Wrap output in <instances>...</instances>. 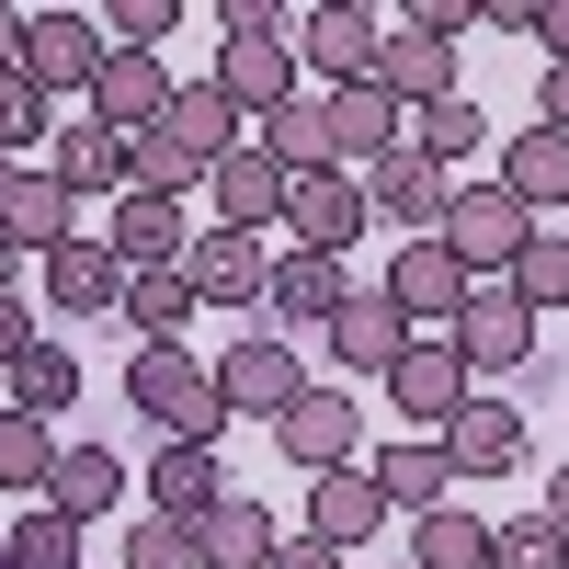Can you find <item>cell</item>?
<instances>
[{
  "label": "cell",
  "instance_id": "obj_4",
  "mask_svg": "<svg viewBox=\"0 0 569 569\" xmlns=\"http://www.w3.org/2000/svg\"><path fill=\"white\" fill-rule=\"evenodd\" d=\"M206 80H217V103L240 126H273L284 103H297V46H284V34H228Z\"/></svg>",
  "mask_w": 569,
  "mask_h": 569
},
{
  "label": "cell",
  "instance_id": "obj_42",
  "mask_svg": "<svg viewBox=\"0 0 569 569\" xmlns=\"http://www.w3.org/2000/svg\"><path fill=\"white\" fill-rule=\"evenodd\" d=\"M126 569H194V525H171V512H137V525H126Z\"/></svg>",
  "mask_w": 569,
  "mask_h": 569
},
{
  "label": "cell",
  "instance_id": "obj_1",
  "mask_svg": "<svg viewBox=\"0 0 569 569\" xmlns=\"http://www.w3.org/2000/svg\"><path fill=\"white\" fill-rule=\"evenodd\" d=\"M126 399L160 421L171 445H206L217 456V433H228V399H217V365H194L182 342H137V365H126Z\"/></svg>",
  "mask_w": 569,
  "mask_h": 569
},
{
  "label": "cell",
  "instance_id": "obj_6",
  "mask_svg": "<svg viewBox=\"0 0 569 569\" xmlns=\"http://www.w3.org/2000/svg\"><path fill=\"white\" fill-rule=\"evenodd\" d=\"M273 456L308 467V479H319V467H365V399L353 388H308L297 410L273 421Z\"/></svg>",
  "mask_w": 569,
  "mask_h": 569
},
{
  "label": "cell",
  "instance_id": "obj_48",
  "mask_svg": "<svg viewBox=\"0 0 569 569\" xmlns=\"http://www.w3.org/2000/svg\"><path fill=\"white\" fill-rule=\"evenodd\" d=\"M12 69H23V12L0 0V80H12Z\"/></svg>",
  "mask_w": 569,
  "mask_h": 569
},
{
  "label": "cell",
  "instance_id": "obj_29",
  "mask_svg": "<svg viewBox=\"0 0 569 569\" xmlns=\"http://www.w3.org/2000/svg\"><path fill=\"white\" fill-rule=\"evenodd\" d=\"M126 501V456L114 445H58V467H46V512H69V525H91V512Z\"/></svg>",
  "mask_w": 569,
  "mask_h": 569
},
{
  "label": "cell",
  "instance_id": "obj_35",
  "mask_svg": "<svg viewBox=\"0 0 569 569\" xmlns=\"http://www.w3.org/2000/svg\"><path fill=\"white\" fill-rule=\"evenodd\" d=\"M137 342H182V319H194V284H182V262L171 273H126V308H114Z\"/></svg>",
  "mask_w": 569,
  "mask_h": 569
},
{
  "label": "cell",
  "instance_id": "obj_38",
  "mask_svg": "<svg viewBox=\"0 0 569 569\" xmlns=\"http://www.w3.org/2000/svg\"><path fill=\"white\" fill-rule=\"evenodd\" d=\"M501 284H512V297H525L536 319H547V308H569V228H536V240H525V262H512Z\"/></svg>",
  "mask_w": 569,
  "mask_h": 569
},
{
  "label": "cell",
  "instance_id": "obj_54",
  "mask_svg": "<svg viewBox=\"0 0 569 569\" xmlns=\"http://www.w3.org/2000/svg\"><path fill=\"white\" fill-rule=\"evenodd\" d=\"M558 228H569V217H558Z\"/></svg>",
  "mask_w": 569,
  "mask_h": 569
},
{
  "label": "cell",
  "instance_id": "obj_14",
  "mask_svg": "<svg viewBox=\"0 0 569 569\" xmlns=\"http://www.w3.org/2000/svg\"><path fill=\"white\" fill-rule=\"evenodd\" d=\"M91 69H103V23L91 12H23V80L58 103V91H91Z\"/></svg>",
  "mask_w": 569,
  "mask_h": 569
},
{
  "label": "cell",
  "instance_id": "obj_8",
  "mask_svg": "<svg viewBox=\"0 0 569 569\" xmlns=\"http://www.w3.org/2000/svg\"><path fill=\"white\" fill-rule=\"evenodd\" d=\"M297 69H319L330 91H353V80H376V46H388V12H353V0H330V12H297Z\"/></svg>",
  "mask_w": 569,
  "mask_h": 569
},
{
  "label": "cell",
  "instance_id": "obj_44",
  "mask_svg": "<svg viewBox=\"0 0 569 569\" xmlns=\"http://www.w3.org/2000/svg\"><path fill=\"white\" fill-rule=\"evenodd\" d=\"M217 34H297V12H273V0H228Z\"/></svg>",
  "mask_w": 569,
  "mask_h": 569
},
{
  "label": "cell",
  "instance_id": "obj_39",
  "mask_svg": "<svg viewBox=\"0 0 569 569\" xmlns=\"http://www.w3.org/2000/svg\"><path fill=\"white\" fill-rule=\"evenodd\" d=\"M46 137H58V103H46V91L12 69L0 80V160H23V149H46Z\"/></svg>",
  "mask_w": 569,
  "mask_h": 569
},
{
  "label": "cell",
  "instance_id": "obj_3",
  "mask_svg": "<svg viewBox=\"0 0 569 569\" xmlns=\"http://www.w3.org/2000/svg\"><path fill=\"white\" fill-rule=\"evenodd\" d=\"M217 399H228V421H284L308 399V365H297V342H284V330H251V342H228L217 353Z\"/></svg>",
  "mask_w": 569,
  "mask_h": 569
},
{
  "label": "cell",
  "instance_id": "obj_19",
  "mask_svg": "<svg viewBox=\"0 0 569 569\" xmlns=\"http://www.w3.org/2000/svg\"><path fill=\"white\" fill-rule=\"evenodd\" d=\"M284 182H297V171H284L273 149H251V137H240V149H228V160L206 171L217 228H251V240H262V228H284Z\"/></svg>",
  "mask_w": 569,
  "mask_h": 569
},
{
  "label": "cell",
  "instance_id": "obj_25",
  "mask_svg": "<svg viewBox=\"0 0 569 569\" xmlns=\"http://www.w3.org/2000/svg\"><path fill=\"white\" fill-rule=\"evenodd\" d=\"M342 297H353V273L330 262V251H273V273H262V330H273V319H319V330H330Z\"/></svg>",
  "mask_w": 569,
  "mask_h": 569
},
{
  "label": "cell",
  "instance_id": "obj_32",
  "mask_svg": "<svg viewBox=\"0 0 569 569\" xmlns=\"http://www.w3.org/2000/svg\"><path fill=\"white\" fill-rule=\"evenodd\" d=\"M69 399H80V353L69 342H34L12 376H0V410H23V421H58Z\"/></svg>",
  "mask_w": 569,
  "mask_h": 569
},
{
  "label": "cell",
  "instance_id": "obj_16",
  "mask_svg": "<svg viewBox=\"0 0 569 569\" xmlns=\"http://www.w3.org/2000/svg\"><path fill=\"white\" fill-rule=\"evenodd\" d=\"M319 137H330V171H376V160H388L399 149V103H388V91H376V80H353V91H319Z\"/></svg>",
  "mask_w": 569,
  "mask_h": 569
},
{
  "label": "cell",
  "instance_id": "obj_12",
  "mask_svg": "<svg viewBox=\"0 0 569 569\" xmlns=\"http://www.w3.org/2000/svg\"><path fill=\"white\" fill-rule=\"evenodd\" d=\"M319 342H330V365H342V376H376V388H388V365L421 342V330H410L388 297H376V284H353V297L330 308V330H319Z\"/></svg>",
  "mask_w": 569,
  "mask_h": 569
},
{
  "label": "cell",
  "instance_id": "obj_18",
  "mask_svg": "<svg viewBox=\"0 0 569 569\" xmlns=\"http://www.w3.org/2000/svg\"><path fill=\"white\" fill-rule=\"evenodd\" d=\"M91 240H103L126 273H171L182 251H194V228H182V206H171V194H114V217L91 228Z\"/></svg>",
  "mask_w": 569,
  "mask_h": 569
},
{
  "label": "cell",
  "instance_id": "obj_36",
  "mask_svg": "<svg viewBox=\"0 0 569 569\" xmlns=\"http://www.w3.org/2000/svg\"><path fill=\"white\" fill-rule=\"evenodd\" d=\"M46 467H58V421H23V410H0V490L46 501Z\"/></svg>",
  "mask_w": 569,
  "mask_h": 569
},
{
  "label": "cell",
  "instance_id": "obj_51",
  "mask_svg": "<svg viewBox=\"0 0 569 569\" xmlns=\"http://www.w3.org/2000/svg\"><path fill=\"white\" fill-rule=\"evenodd\" d=\"M0 284H12V251H0Z\"/></svg>",
  "mask_w": 569,
  "mask_h": 569
},
{
  "label": "cell",
  "instance_id": "obj_40",
  "mask_svg": "<svg viewBox=\"0 0 569 569\" xmlns=\"http://www.w3.org/2000/svg\"><path fill=\"white\" fill-rule=\"evenodd\" d=\"M490 569H569V536L547 512H512V525H490Z\"/></svg>",
  "mask_w": 569,
  "mask_h": 569
},
{
  "label": "cell",
  "instance_id": "obj_22",
  "mask_svg": "<svg viewBox=\"0 0 569 569\" xmlns=\"http://www.w3.org/2000/svg\"><path fill=\"white\" fill-rule=\"evenodd\" d=\"M501 194L525 206V217H569V137L558 126H525V137H501Z\"/></svg>",
  "mask_w": 569,
  "mask_h": 569
},
{
  "label": "cell",
  "instance_id": "obj_34",
  "mask_svg": "<svg viewBox=\"0 0 569 569\" xmlns=\"http://www.w3.org/2000/svg\"><path fill=\"white\" fill-rule=\"evenodd\" d=\"M149 501L171 512V525H194L206 501H228V479H217V456H206V445H160V467H149Z\"/></svg>",
  "mask_w": 569,
  "mask_h": 569
},
{
  "label": "cell",
  "instance_id": "obj_24",
  "mask_svg": "<svg viewBox=\"0 0 569 569\" xmlns=\"http://www.w3.org/2000/svg\"><path fill=\"white\" fill-rule=\"evenodd\" d=\"M160 103H171V69H160V58H126V46H103V69H91V126L137 137V126H160Z\"/></svg>",
  "mask_w": 569,
  "mask_h": 569
},
{
  "label": "cell",
  "instance_id": "obj_21",
  "mask_svg": "<svg viewBox=\"0 0 569 569\" xmlns=\"http://www.w3.org/2000/svg\"><path fill=\"white\" fill-rule=\"evenodd\" d=\"M46 308H58V319H114L126 308V262L80 228L69 251H46Z\"/></svg>",
  "mask_w": 569,
  "mask_h": 569
},
{
  "label": "cell",
  "instance_id": "obj_52",
  "mask_svg": "<svg viewBox=\"0 0 569 569\" xmlns=\"http://www.w3.org/2000/svg\"><path fill=\"white\" fill-rule=\"evenodd\" d=\"M0 569H12V547H0Z\"/></svg>",
  "mask_w": 569,
  "mask_h": 569
},
{
  "label": "cell",
  "instance_id": "obj_43",
  "mask_svg": "<svg viewBox=\"0 0 569 569\" xmlns=\"http://www.w3.org/2000/svg\"><path fill=\"white\" fill-rule=\"evenodd\" d=\"M34 342H46V330H34V308H23V284H0V376H12Z\"/></svg>",
  "mask_w": 569,
  "mask_h": 569
},
{
  "label": "cell",
  "instance_id": "obj_11",
  "mask_svg": "<svg viewBox=\"0 0 569 569\" xmlns=\"http://www.w3.org/2000/svg\"><path fill=\"white\" fill-rule=\"evenodd\" d=\"M467 399H479V376H467V365H456V342H433V330H421V342L388 365V410H399V421H421V433H445Z\"/></svg>",
  "mask_w": 569,
  "mask_h": 569
},
{
  "label": "cell",
  "instance_id": "obj_20",
  "mask_svg": "<svg viewBox=\"0 0 569 569\" xmlns=\"http://www.w3.org/2000/svg\"><path fill=\"white\" fill-rule=\"evenodd\" d=\"M376 525H388L376 467H319V479H308V525H297V536H319V547H365Z\"/></svg>",
  "mask_w": 569,
  "mask_h": 569
},
{
  "label": "cell",
  "instance_id": "obj_47",
  "mask_svg": "<svg viewBox=\"0 0 569 569\" xmlns=\"http://www.w3.org/2000/svg\"><path fill=\"white\" fill-rule=\"evenodd\" d=\"M467 23H490V34H525V23H536V0H467Z\"/></svg>",
  "mask_w": 569,
  "mask_h": 569
},
{
  "label": "cell",
  "instance_id": "obj_46",
  "mask_svg": "<svg viewBox=\"0 0 569 569\" xmlns=\"http://www.w3.org/2000/svg\"><path fill=\"white\" fill-rule=\"evenodd\" d=\"M262 569H342V547H319V536H273Z\"/></svg>",
  "mask_w": 569,
  "mask_h": 569
},
{
  "label": "cell",
  "instance_id": "obj_33",
  "mask_svg": "<svg viewBox=\"0 0 569 569\" xmlns=\"http://www.w3.org/2000/svg\"><path fill=\"white\" fill-rule=\"evenodd\" d=\"M410 569H490V512H467V501L421 512L410 525Z\"/></svg>",
  "mask_w": 569,
  "mask_h": 569
},
{
  "label": "cell",
  "instance_id": "obj_28",
  "mask_svg": "<svg viewBox=\"0 0 569 569\" xmlns=\"http://www.w3.org/2000/svg\"><path fill=\"white\" fill-rule=\"evenodd\" d=\"M160 137H171V149L194 160V171H217L228 149H240V114L217 103V80H171V103H160Z\"/></svg>",
  "mask_w": 569,
  "mask_h": 569
},
{
  "label": "cell",
  "instance_id": "obj_53",
  "mask_svg": "<svg viewBox=\"0 0 569 569\" xmlns=\"http://www.w3.org/2000/svg\"><path fill=\"white\" fill-rule=\"evenodd\" d=\"M399 569H410V558H399Z\"/></svg>",
  "mask_w": 569,
  "mask_h": 569
},
{
  "label": "cell",
  "instance_id": "obj_17",
  "mask_svg": "<svg viewBox=\"0 0 569 569\" xmlns=\"http://www.w3.org/2000/svg\"><path fill=\"white\" fill-rule=\"evenodd\" d=\"M433 445H445V467H456V479H512V467H525V410L479 388V399H467Z\"/></svg>",
  "mask_w": 569,
  "mask_h": 569
},
{
  "label": "cell",
  "instance_id": "obj_37",
  "mask_svg": "<svg viewBox=\"0 0 569 569\" xmlns=\"http://www.w3.org/2000/svg\"><path fill=\"white\" fill-rule=\"evenodd\" d=\"M0 547H12V569H80V525H69V512H46V501H23Z\"/></svg>",
  "mask_w": 569,
  "mask_h": 569
},
{
  "label": "cell",
  "instance_id": "obj_15",
  "mask_svg": "<svg viewBox=\"0 0 569 569\" xmlns=\"http://www.w3.org/2000/svg\"><path fill=\"white\" fill-rule=\"evenodd\" d=\"M376 297H388L399 319H433V342H445L456 308H467V273H456V251H445V240H399V262L376 273Z\"/></svg>",
  "mask_w": 569,
  "mask_h": 569
},
{
  "label": "cell",
  "instance_id": "obj_7",
  "mask_svg": "<svg viewBox=\"0 0 569 569\" xmlns=\"http://www.w3.org/2000/svg\"><path fill=\"white\" fill-rule=\"evenodd\" d=\"M80 228H91V217L58 194V171H46V160H12V194H0V251H12V262H46V251H69Z\"/></svg>",
  "mask_w": 569,
  "mask_h": 569
},
{
  "label": "cell",
  "instance_id": "obj_5",
  "mask_svg": "<svg viewBox=\"0 0 569 569\" xmlns=\"http://www.w3.org/2000/svg\"><path fill=\"white\" fill-rule=\"evenodd\" d=\"M456 365L467 376H512V365H536V308L512 297V284H467V308H456Z\"/></svg>",
  "mask_w": 569,
  "mask_h": 569
},
{
  "label": "cell",
  "instance_id": "obj_45",
  "mask_svg": "<svg viewBox=\"0 0 569 569\" xmlns=\"http://www.w3.org/2000/svg\"><path fill=\"white\" fill-rule=\"evenodd\" d=\"M536 46H547V69H569V0H536V23H525Z\"/></svg>",
  "mask_w": 569,
  "mask_h": 569
},
{
  "label": "cell",
  "instance_id": "obj_31",
  "mask_svg": "<svg viewBox=\"0 0 569 569\" xmlns=\"http://www.w3.org/2000/svg\"><path fill=\"white\" fill-rule=\"evenodd\" d=\"M399 149H421L433 171H456V160H479V149H490V114L467 103V91H445V103H421V114H399Z\"/></svg>",
  "mask_w": 569,
  "mask_h": 569
},
{
  "label": "cell",
  "instance_id": "obj_23",
  "mask_svg": "<svg viewBox=\"0 0 569 569\" xmlns=\"http://www.w3.org/2000/svg\"><path fill=\"white\" fill-rule=\"evenodd\" d=\"M46 171H58V194L91 217V194H126V137L80 114V126H58V137H46Z\"/></svg>",
  "mask_w": 569,
  "mask_h": 569
},
{
  "label": "cell",
  "instance_id": "obj_41",
  "mask_svg": "<svg viewBox=\"0 0 569 569\" xmlns=\"http://www.w3.org/2000/svg\"><path fill=\"white\" fill-rule=\"evenodd\" d=\"M251 149H273L284 171H330V137H319V103H284L273 126H251Z\"/></svg>",
  "mask_w": 569,
  "mask_h": 569
},
{
  "label": "cell",
  "instance_id": "obj_2",
  "mask_svg": "<svg viewBox=\"0 0 569 569\" xmlns=\"http://www.w3.org/2000/svg\"><path fill=\"white\" fill-rule=\"evenodd\" d=\"M536 228H547V217H525V206L501 194V182H456V206H445V228H433V240L456 251V273H467V284H501L512 262H525V240H536Z\"/></svg>",
  "mask_w": 569,
  "mask_h": 569
},
{
  "label": "cell",
  "instance_id": "obj_9",
  "mask_svg": "<svg viewBox=\"0 0 569 569\" xmlns=\"http://www.w3.org/2000/svg\"><path fill=\"white\" fill-rule=\"evenodd\" d=\"M365 240V182L353 171H297L284 182V251H330L342 262Z\"/></svg>",
  "mask_w": 569,
  "mask_h": 569
},
{
  "label": "cell",
  "instance_id": "obj_27",
  "mask_svg": "<svg viewBox=\"0 0 569 569\" xmlns=\"http://www.w3.org/2000/svg\"><path fill=\"white\" fill-rule=\"evenodd\" d=\"M365 467H376V490H388V512H410V525L456 501V467H445V445H433V433H410V445H376Z\"/></svg>",
  "mask_w": 569,
  "mask_h": 569
},
{
  "label": "cell",
  "instance_id": "obj_10",
  "mask_svg": "<svg viewBox=\"0 0 569 569\" xmlns=\"http://www.w3.org/2000/svg\"><path fill=\"white\" fill-rule=\"evenodd\" d=\"M445 206H456V171H433L421 149H388V160L365 171V217H388L399 240H433Z\"/></svg>",
  "mask_w": 569,
  "mask_h": 569
},
{
  "label": "cell",
  "instance_id": "obj_30",
  "mask_svg": "<svg viewBox=\"0 0 569 569\" xmlns=\"http://www.w3.org/2000/svg\"><path fill=\"white\" fill-rule=\"evenodd\" d=\"M262 558H273V512L262 501L228 490V501L194 512V569H262Z\"/></svg>",
  "mask_w": 569,
  "mask_h": 569
},
{
  "label": "cell",
  "instance_id": "obj_26",
  "mask_svg": "<svg viewBox=\"0 0 569 569\" xmlns=\"http://www.w3.org/2000/svg\"><path fill=\"white\" fill-rule=\"evenodd\" d=\"M376 91H388L399 114H421V103H445V91H456V46H433V34H410V23H388V46H376Z\"/></svg>",
  "mask_w": 569,
  "mask_h": 569
},
{
  "label": "cell",
  "instance_id": "obj_49",
  "mask_svg": "<svg viewBox=\"0 0 569 569\" xmlns=\"http://www.w3.org/2000/svg\"><path fill=\"white\" fill-rule=\"evenodd\" d=\"M536 512H547V525L569 536V467H547V501H536Z\"/></svg>",
  "mask_w": 569,
  "mask_h": 569
},
{
  "label": "cell",
  "instance_id": "obj_50",
  "mask_svg": "<svg viewBox=\"0 0 569 569\" xmlns=\"http://www.w3.org/2000/svg\"><path fill=\"white\" fill-rule=\"evenodd\" d=\"M0 194H12V160H0Z\"/></svg>",
  "mask_w": 569,
  "mask_h": 569
},
{
  "label": "cell",
  "instance_id": "obj_13",
  "mask_svg": "<svg viewBox=\"0 0 569 569\" xmlns=\"http://www.w3.org/2000/svg\"><path fill=\"white\" fill-rule=\"evenodd\" d=\"M262 273H273V251L251 240V228H194V251H182L194 308H262Z\"/></svg>",
  "mask_w": 569,
  "mask_h": 569
}]
</instances>
